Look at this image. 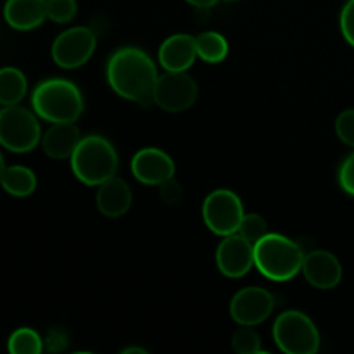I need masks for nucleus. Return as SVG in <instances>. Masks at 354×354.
<instances>
[{"label": "nucleus", "mask_w": 354, "mask_h": 354, "mask_svg": "<svg viewBox=\"0 0 354 354\" xmlns=\"http://www.w3.org/2000/svg\"><path fill=\"white\" fill-rule=\"evenodd\" d=\"M106 78L116 95L149 107L154 104L158 69L145 50L138 47H121L113 52L106 66Z\"/></svg>", "instance_id": "f257e3e1"}, {"label": "nucleus", "mask_w": 354, "mask_h": 354, "mask_svg": "<svg viewBox=\"0 0 354 354\" xmlns=\"http://www.w3.org/2000/svg\"><path fill=\"white\" fill-rule=\"evenodd\" d=\"M31 107L47 123H76L85 109L82 90L66 78H47L31 92Z\"/></svg>", "instance_id": "f03ea898"}, {"label": "nucleus", "mask_w": 354, "mask_h": 354, "mask_svg": "<svg viewBox=\"0 0 354 354\" xmlns=\"http://www.w3.org/2000/svg\"><path fill=\"white\" fill-rule=\"evenodd\" d=\"M304 252L282 234H268L254 244V266L272 282H289L303 270Z\"/></svg>", "instance_id": "7ed1b4c3"}, {"label": "nucleus", "mask_w": 354, "mask_h": 354, "mask_svg": "<svg viewBox=\"0 0 354 354\" xmlns=\"http://www.w3.org/2000/svg\"><path fill=\"white\" fill-rule=\"evenodd\" d=\"M73 175L88 187H99L116 176L118 152L114 145L102 135H85L69 158Z\"/></svg>", "instance_id": "20e7f679"}, {"label": "nucleus", "mask_w": 354, "mask_h": 354, "mask_svg": "<svg viewBox=\"0 0 354 354\" xmlns=\"http://www.w3.org/2000/svg\"><path fill=\"white\" fill-rule=\"evenodd\" d=\"M273 341L287 354H315L320 349V332L306 313L287 310L273 324Z\"/></svg>", "instance_id": "39448f33"}, {"label": "nucleus", "mask_w": 354, "mask_h": 354, "mask_svg": "<svg viewBox=\"0 0 354 354\" xmlns=\"http://www.w3.org/2000/svg\"><path fill=\"white\" fill-rule=\"evenodd\" d=\"M41 128L35 111L19 106L0 109V147L14 154H26L41 142Z\"/></svg>", "instance_id": "423d86ee"}, {"label": "nucleus", "mask_w": 354, "mask_h": 354, "mask_svg": "<svg viewBox=\"0 0 354 354\" xmlns=\"http://www.w3.org/2000/svg\"><path fill=\"white\" fill-rule=\"evenodd\" d=\"M244 214L241 197L228 189L213 190L207 194L203 203L204 223H206L207 230L220 237L237 234Z\"/></svg>", "instance_id": "0eeeda50"}, {"label": "nucleus", "mask_w": 354, "mask_h": 354, "mask_svg": "<svg viewBox=\"0 0 354 354\" xmlns=\"http://www.w3.org/2000/svg\"><path fill=\"white\" fill-rule=\"evenodd\" d=\"M95 48L97 33L92 28L73 26L55 38L50 54L59 68L76 69L92 59Z\"/></svg>", "instance_id": "6e6552de"}, {"label": "nucleus", "mask_w": 354, "mask_h": 354, "mask_svg": "<svg viewBox=\"0 0 354 354\" xmlns=\"http://www.w3.org/2000/svg\"><path fill=\"white\" fill-rule=\"evenodd\" d=\"M199 86L187 71H166L158 78L154 104L168 113H182L196 104Z\"/></svg>", "instance_id": "1a4fd4ad"}, {"label": "nucleus", "mask_w": 354, "mask_h": 354, "mask_svg": "<svg viewBox=\"0 0 354 354\" xmlns=\"http://www.w3.org/2000/svg\"><path fill=\"white\" fill-rule=\"evenodd\" d=\"M275 310V297L263 287H244L230 301V317L235 324L256 325L268 320Z\"/></svg>", "instance_id": "9d476101"}, {"label": "nucleus", "mask_w": 354, "mask_h": 354, "mask_svg": "<svg viewBox=\"0 0 354 354\" xmlns=\"http://www.w3.org/2000/svg\"><path fill=\"white\" fill-rule=\"evenodd\" d=\"M216 266L228 279H242L254 266V244L241 234L223 237L216 249Z\"/></svg>", "instance_id": "9b49d317"}, {"label": "nucleus", "mask_w": 354, "mask_h": 354, "mask_svg": "<svg viewBox=\"0 0 354 354\" xmlns=\"http://www.w3.org/2000/svg\"><path fill=\"white\" fill-rule=\"evenodd\" d=\"M131 175L144 185L159 187L175 176V161L158 147H144L131 158Z\"/></svg>", "instance_id": "f8f14e48"}, {"label": "nucleus", "mask_w": 354, "mask_h": 354, "mask_svg": "<svg viewBox=\"0 0 354 354\" xmlns=\"http://www.w3.org/2000/svg\"><path fill=\"white\" fill-rule=\"evenodd\" d=\"M303 275L315 289H334L342 280V265L332 252L318 249L304 256Z\"/></svg>", "instance_id": "ddd939ff"}, {"label": "nucleus", "mask_w": 354, "mask_h": 354, "mask_svg": "<svg viewBox=\"0 0 354 354\" xmlns=\"http://www.w3.org/2000/svg\"><path fill=\"white\" fill-rule=\"evenodd\" d=\"M197 55L196 37L176 33L166 38L158 50L159 64L166 71H187L194 66Z\"/></svg>", "instance_id": "4468645a"}, {"label": "nucleus", "mask_w": 354, "mask_h": 354, "mask_svg": "<svg viewBox=\"0 0 354 354\" xmlns=\"http://www.w3.org/2000/svg\"><path fill=\"white\" fill-rule=\"evenodd\" d=\"M131 189L123 178L113 176L102 185H99L95 196L97 207L106 218H121L128 213L131 206Z\"/></svg>", "instance_id": "2eb2a0df"}, {"label": "nucleus", "mask_w": 354, "mask_h": 354, "mask_svg": "<svg viewBox=\"0 0 354 354\" xmlns=\"http://www.w3.org/2000/svg\"><path fill=\"white\" fill-rule=\"evenodd\" d=\"M3 19L17 31L37 30L47 19V0H7Z\"/></svg>", "instance_id": "dca6fc26"}, {"label": "nucleus", "mask_w": 354, "mask_h": 354, "mask_svg": "<svg viewBox=\"0 0 354 354\" xmlns=\"http://www.w3.org/2000/svg\"><path fill=\"white\" fill-rule=\"evenodd\" d=\"M82 140V133L76 123H52L41 135V149L52 159H69L76 145Z\"/></svg>", "instance_id": "f3484780"}, {"label": "nucleus", "mask_w": 354, "mask_h": 354, "mask_svg": "<svg viewBox=\"0 0 354 354\" xmlns=\"http://www.w3.org/2000/svg\"><path fill=\"white\" fill-rule=\"evenodd\" d=\"M37 175L33 169L23 165L6 166L0 176V187L12 197H28L37 190Z\"/></svg>", "instance_id": "a211bd4d"}, {"label": "nucleus", "mask_w": 354, "mask_h": 354, "mask_svg": "<svg viewBox=\"0 0 354 354\" xmlns=\"http://www.w3.org/2000/svg\"><path fill=\"white\" fill-rule=\"evenodd\" d=\"M28 93V80L14 66L0 68V106H16Z\"/></svg>", "instance_id": "6ab92c4d"}, {"label": "nucleus", "mask_w": 354, "mask_h": 354, "mask_svg": "<svg viewBox=\"0 0 354 354\" xmlns=\"http://www.w3.org/2000/svg\"><path fill=\"white\" fill-rule=\"evenodd\" d=\"M197 55L207 64H220L228 55V41L218 31H204L196 37Z\"/></svg>", "instance_id": "aec40b11"}, {"label": "nucleus", "mask_w": 354, "mask_h": 354, "mask_svg": "<svg viewBox=\"0 0 354 354\" xmlns=\"http://www.w3.org/2000/svg\"><path fill=\"white\" fill-rule=\"evenodd\" d=\"M7 349L12 354H40L44 351V339L33 328L21 327L10 334Z\"/></svg>", "instance_id": "412c9836"}, {"label": "nucleus", "mask_w": 354, "mask_h": 354, "mask_svg": "<svg viewBox=\"0 0 354 354\" xmlns=\"http://www.w3.org/2000/svg\"><path fill=\"white\" fill-rule=\"evenodd\" d=\"M232 349L239 354H256L261 351V337L249 325H241L232 334Z\"/></svg>", "instance_id": "4be33fe9"}, {"label": "nucleus", "mask_w": 354, "mask_h": 354, "mask_svg": "<svg viewBox=\"0 0 354 354\" xmlns=\"http://www.w3.org/2000/svg\"><path fill=\"white\" fill-rule=\"evenodd\" d=\"M237 234H241L242 237L248 239L249 242L256 244L261 237H265L268 234V223H266L265 218L258 213H248L242 218L241 225H239Z\"/></svg>", "instance_id": "5701e85b"}, {"label": "nucleus", "mask_w": 354, "mask_h": 354, "mask_svg": "<svg viewBox=\"0 0 354 354\" xmlns=\"http://www.w3.org/2000/svg\"><path fill=\"white\" fill-rule=\"evenodd\" d=\"M78 14L76 0H47V19L57 24H68Z\"/></svg>", "instance_id": "b1692460"}, {"label": "nucleus", "mask_w": 354, "mask_h": 354, "mask_svg": "<svg viewBox=\"0 0 354 354\" xmlns=\"http://www.w3.org/2000/svg\"><path fill=\"white\" fill-rule=\"evenodd\" d=\"M335 133L339 140L354 149V109H346L335 120Z\"/></svg>", "instance_id": "393cba45"}, {"label": "nucleus", "mask_w": 354, "mask_h": 354, "mask_svg": "<svg viewBox=\"0 0 354 354\" xmlns=\"http://www.w3.org/2000/svg\"><path fill=\"white\" fill-rule=\"evenodd\" d=\"M339 24H341V33L344 40L354 47V0H348L344 3L341 17H339Z\"/></svg>", "instance_id": "a878e982"}, {"label": "nucleus", "mask_w": 354, "mask_h": 354, "mask_svg": "<svg viewBox=\"0 0 354 354\" xmlns=\"http://www.w3.org/2000/svg\"><path fill=\"white\" fill-rule=\"evenodd\" d=\"M337 178L341 189L344 190L346 194L354 197V152L342 161L341 168H339Z\"/></svg>", "instance_id": "bb28decb"}, {"label": "nucleus", "mask_w": 354, "mask_h": 354, "mask_svg": "<svg viewBox=\"0 0 354 354\" xmlns=\"http://www.w3.org/2000/svg\"><path fill=\"white\" fill-rule=\"evenodd\" d=\"M159 196H161V199L165 201V203L178 204L183 197L182 185H180V183L175 180V176H173V178L166 180L165 183L159 185Z\"/></svg>", "instance_id": "cd10ccee"}, {"label": "nucleus", "mask_w": 354, "mask_h": 354, "mask_svg": "<svg viewBox=\"0 0 354 354\" xmlns=\"http://www.w3.org/2000/svg\"><path fill=\"white\" fill-rule=\"evenodd\" d=\"M185 2L197 7V9H211V7L216 6L218 0H185Z\"/></svg>", "instance_id": "c85d7f7f"}, {"label": "nucleus", "mask_w": 354, "mask_h": 354, "mask_svg": "<svg viewBox=\"0 0 354 354\" xmlns=\"http://www.w3.org/2000/svg\"><path fill=\"white\" fill-rule=\"evenodd\" d=\"M121 353H124V354H128V353H142V354H145L147 351H145V349H142V348H127V349H123V351Z\"/></svg>", "instance_id": "c756f323"}, {"label": "nucleus", "mask_w": 354, "mask_h": 354, "mask_svg": "<svg viewBox=\"0 0 354 354\" xmlns=\"http://www.w3.org/2000/svg\"><path fill=\"white\" fill-rule=\"evenodd\" d=\"M3 169H6V161H3V156H2V152H0V176H2Z\"/></svg>", "instance_id": "7c9ffc66"}, {"label": "nucleus", "mask_w": 354, "mask_h": 354, "mask_svg": "<svg viewBox=\"0 0 354 354\" xmlns=\"http://www.w3.org/2000/svg\"><path fill=\"white\" fill-rule=\"evenodd\" d=\"M227 2H237V0H227Z\"/></svg>", "instance_id": "2f4dec72"}]
</instances>
